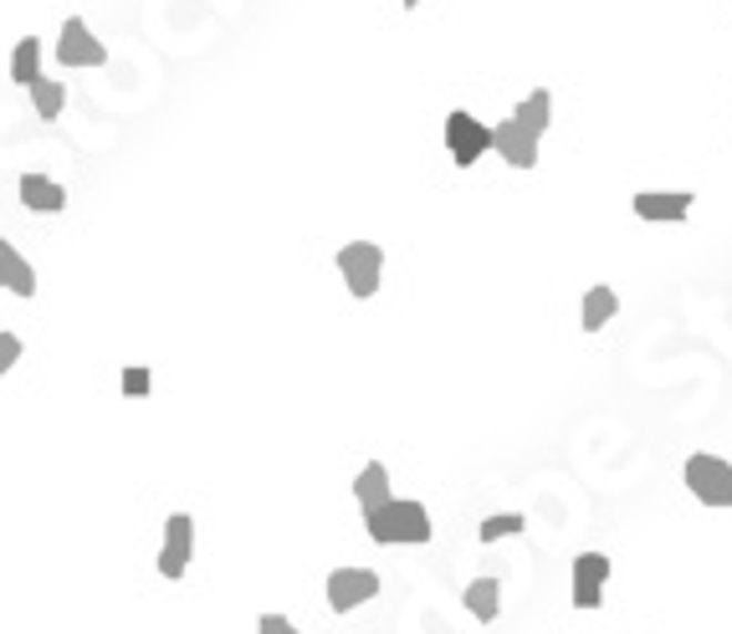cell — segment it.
<instances>
[{"instance_id": "cell-3", "label": "cell", "mask_w": 732, "mask_h": 634, "mask_svg": "<svg viewBox=\"0 0 732 634\" xmlns=\"http://www.w3.org/2000/svg\"><path fill=\"white\" fill-rule=\"evenodd\" d=\"M338 272H344L348 292L354 297H374L379 292V272H385V246H374V241H348L344 252H338Z\"/></svg>"}, {"instance_id": "cell-1", "label": "cell", "mask_w": 732, "mask_h": 634, "mask_svg": "<svg viewBox=\"0 0 732 634\" xmlns=\"http://www.w3.org/2000/svg\"><path fill=\"white\" fill-rule=\"evenodd\" d=\"M364 532H369L374 542H385V548H395V542H430V512L420 502L389 497L385 507L364 512Z\"/></svg>"}, {"instance_id": "cell-17", "label": "cell", "mask_w": 732, "mask_h": 634, "mask_svg": "<svg viewBox=\"0 0 732 634\" xmlns=\"http://www.w3.org/2000/svg\"><path fill=\"white\" fill-rule=\"evenodd\" d=\"M512 119H522L532 133H548V119H553V93H548V88H532V93L518 103Z\"/></svg>"}, {"instance_id": "cell-16", "label": "cell", "mask_w": 732, "mask_h": 634, "mask_svg": "<svg viewBox=\"0 0 732 634\" xmlns=\"http://www.w3.org/2000/svg\"><path fill=\"white\" fill-rule=\"evenodd\" d=\"M614 313H620V297H614V287H589L584 292V333H599Z\"/></svg>"}, {"instance_id": "cell-18", "label": "cell", "mask_w": 732, "mask_h": 634, "mask_svg": "<svg viewBox=\"0 0 732 634\" xmlns=\"http://www.w3.org/2000/svg\"><path fill=\"white\" fill-rule=\"evenodd\" d=\"M27 93H31V103H37V113H41L47 123H52L57 113L67 108V88H62V82H52V78H37Z\"/></svg>"}, {"instance_id": "cell-11", "label": "cell", "mask_w": 732, "mask_h": 634, "mask_svg": "<svg viewBox=\"0 0 732 634\" xmlns=\"http://www.w3.org/2000/svg\"><path fill=\"white\" fill-rule=\"evenodd\" d=\"M21 205L37 215H57L67 205V190L57 180H47V174H21Z\"/></svg>"}, {"instance_id": "cell-22", "label": "cell", "mask_w": 732, "mask_h": 634, "mask_svg": "<svg viewBox=\"0 0 732 634\" xmlns=\"http://www.w3.org/2000/svg\"><path fill=\"white\" fill-rule=\"evenodd\" d=\"M256 634H297V624H293V620H282V614H262Z\"/></svg>"}, {"instance_id": "cell-20", "label": "cell", "mask_w": 732, "mask_h": 634, "mask_svg": "<svg viewBox=\"0 0 732 634\" xmlns=\"http://www.w3.org/2000/svg\"><path fill=\"white\" fill-rule=\"evenodd\" d=\"M149 389H154L149 369H144V364H129V369H123V395H129V399H144Z\"/></svg>"}, {"instance_id": "cell-12", "label": "cell", "mask_w": 732, "mask_h": 634, "mask_svg": "<svg viewBox=\"0 0 732 634\" xmlns=\"http://www.w3.org/2000/svg\"><path fill=\"white\" fill-rule=\"evenodd\" d=\"M0 287H11L16 297H37V272L11 241H0Z\"/></svg>"}, {"instance_id": "cell-2", "label": "cell", "mask_w": 732, "mask_h": 634, "mask_svg": "<svg viewBox=\"0 0 732 634\" xmlns=\"http://www.w3.org/2000/svg\"><path fill=\"white\" fill-rule=\"evenodd\" d=\"M681 476H687V491H692L702 507H732V466L722 461V456L702 450V456L687 461Z\"/></svg>"}, {"instance_id": "cell-19", "label": "cell", "mask_w": 732, "mask_h": 634, "mask_svg": "<svg viewBox=\"0 0 732 634\" xmlns=\"http://www.w3.org/2000/svg\"><path fill=\"white\" fill-rule=\"evenodd\" d=\"M512 532H522V512H507V517H481L477 538H481V542H502V538H512Z\"/></svg>"}, {"instance_id": "cell-10", "label": "cell", "mask_w": 732, "mask_h": 634, "mask_svg": "<svg viewBox=\"0 0 732 634\" xmlns=\"http://www.w3.org/2000/svg\"><path fill=\"white\" fill-rule=\"evenodd\" d=\"M630 205H636L640 221H687V211H692V190H640Z\"/></svg>"}, {"instance_id": "cell-7", "label": "cell", "mask_w": 732, "mask_h": 634, "mask_svg": "<svg viewBox=\"0 0 732 634\" xmlns=\"http://www.w3.org/2000/svg\"><path fill=\"white\" fill-rule=\"evenodd\" d=\"M190 558H195V522L185 512H174L164 522V548H160V573L164 579H185Z\"/></svg>"}, {"instance_id": "cell-5", "label": "cell", "mask_w": 732, "mask_h": 634, "mask_svg": "<svg viewBox=\"0 0 732 634\" xmlns=\"http://www.w3.org/2000/svg\"><path fill=\"white\" fill-rule=\"evenodd\" d=\"M57 62H62V67H103L108 47L93 37V27H88L82 16H67L62 37H57Z\"/></svg>"}, {"instance_id": "cell-13", "label": "cell", "mask_w": 732, "mask_h": 634, "mask_svg": "<svg viewBox=\"0 0 732 634\" xmlns=\"http://www.w3.org/2000/svg\"><path fill=\"white\" fill-rule=\"evenodd\" d=\"M461 604H466V614H477L481 624H492L497 614H502V583H497L492 573H481L477 583H466Z\"/></svg>"}, {"instance_id": "cell-8", "label": "cell", "mask_w": 732, "mask_h": 634, "mask_svg": "<svg viewBox=\"0 0 732 634\" xmlns=\"http://www.w3.org/2000/svg\"><path fill=\"white\" fill-rule=\"evenodd\" d=\"M538 139H543V133H532L522 119H507L492 129V149L502 154V164H512V170H532V164H538Z\"/></svg>"}, {"instance_id": "cell-21", "label": "cell", "mask_w": 732, "mask_h": 634, "mask_svg": "<svg viewBox=\"0 0 732 634\" xmlns=\"http://www.w3.org/2000/svg\"><path fill=\"white\" fill-rule=\"evenodd\" d=\"M16 364H21V338H16V333H0V379H6Z\"/></svg>"}, {"instance_id": "cell-23", "label": "cell", "mask_w": 732, "mask_h": 634, "mask_svg": "<svg viewBox=\"0 0 732 634\" xmlns=\"http://www.w3.org/2000/svg\"><path fill=\"white\" fill-rule=\"evenodd\" d=\"M415 6H420V0H405V11H415Z\"/></svg>"}, {"instance_id": "cell-6", "label": "cell", "mask_w": 732, "mask_h": 634, "mask_svg": "<svg viewBox=\"0 0 732 634\" xmlns=\"http://www.w3.org/2000/svg\"><path fill=\"white\" fill-rule=\"evenodd\" d=\"M379 594V573L374 569H333L328 573V609L333 614H348V609L369 604Z\"/></svg>"}, {"instance_id": "cell-15", "label": "cell", "mask_w": 732, "mask_h": 634, "mask_svg": "<svg viewBox=\"0 0 732 634\" xmlns=\"http://www.w3.org/2000/svg\"><path fill=\"white\" fill-rule=\"evenodd\" d=\"M41 78V41L37 37H21L11 52V82L16 88H31Z\"/></svg>"}, {"instance_id": "cell-14", "label": "cell", "mask_w": 732, "mask_h": 634, "mask_svg": "<svg viewBox=\"0 0 732 634\" xmlns=\"http://www.w3.org/2000/svg\"><path fill=\"white\" fill-rule=\"evenodd\" d=\"M354 497H359V512H374V507H385L395 491H389V466L385 461H369L354 481Z\"/></svg>"}, {"instance_id": "cell-4", "label": "cell", "mask_w": 732, "mask_h": 634, "mask_svg": "<svg viewBox=\"0 0 732 634\" xmlns=\"http://www.w3.org/2000/svg\"><path fill=\"white\" fill-rule=\"evenodd\" d=\"M446 149H451V158L461 170H471V164H481V154L492 149V129L477 123L466 108H456L451 119H446Z\"/></svg>"}, {"instance_id": "cell-9", "label": "cell", "mask_w": 732, "mask_h": 634, "mask_svg": "<svg viewBox=\"0 0 732 634\" xmlns=\"http://www.w3.org/2000/svg\"><path fill=\"white\" fill-rule=\"evenodd\" d=\"M610 583V558L604 553H579L573 558V609H599Z\"/></svg>"}]
</instances>
